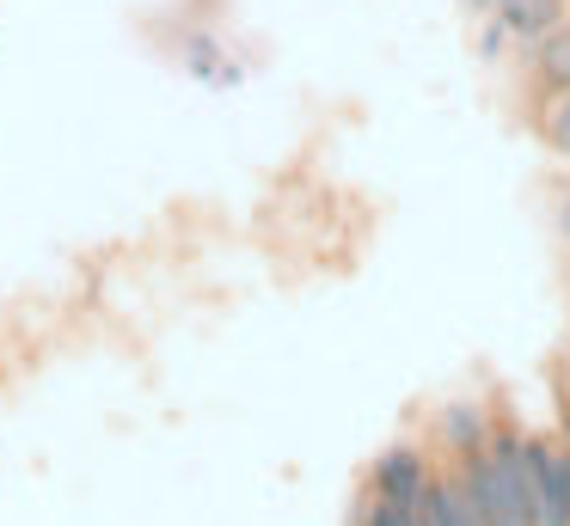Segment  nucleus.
<instances>
[{
  "label": "nucleus",
  "instance_id": "1",
  "mask_svg": "<svg viewBox=\"0 0 570 526\" xmlns=\"http://www.w3.org/2000/svg\"><path fill=\"white\" fill-rule=\"evenodd\" d=\"M460 484L479 502L484 526H540L533 520V472H528V440L503 435L484 453H460Z\"/></svg>",
  "mask_w": 570,
  "mask_h": 526
},
{
  "label": "nucleus",
  "instance_id": "2",
  "mask_svg": "<svg viewBox=\"0 0 570 526\" xmlns=\"http://www.w3.org/2000/svg\"><path fill=\"white\" fill-rule=\"evenodd\" d=\"M528 472H533V520L570 526V453L528 440Z\"/></svg>",
  "mask_w": 570,
  "mask_h": 526
},
{
  "label": "nucleus",
  "instance_id": "3",
  "mask_svg": "<svg viewBox=\"0 0 570 526\" xmlns=\"http://www.w3.org/2000/svg\"><path fill=\"white\" fill-rule=\"evenodd\" d=\"M417 526H484L479 502L466 496L460 477H430L423 484V502H417Z\"/></svg>",
  "mask_w": 570,
  "mask_h": 526
},
{
  "label": "nucleus",
  "instance_id": "4",
  "mask_svg": "<svg viewBox=\"0 0 570 526\" xmlns=\"http://www.w3.org/2000/svg\"><path fill=\"white\" fill-rule=\"evenodd\" d=\"M423 484H430V465H423L417 447H393L374 459V496H399V502H423Z\"/></svg>",
  "mask_w": 570,
  "mask_h": 526
},
{
  "label": "nucleus",
  "instance_id": "5",
  "mask_svg": "<svg viewBox=\"0 0 570 526\" xmlns=\"http://www.w3.org/2000/svg\"><path fill=\"white\" fill-rule=\"evenodd\" d=\"M497 12H503V31L546 37L558 19H564V0H497Z\"/></svg>",
  "mask_w": 570,
  "mask_h": 526
},
{
  "label": "nucleus",
  "instance_id": "6",
  "mask_svg": "<svg viewBox=\"0 0 570 526\" xmlns=\"http://www.w3.org/2000/svg\"><path fill=\"white\" fill-rule=\"evenodd\" d=\"M448 440H454V453H479L484 447V416L472 410V404H454V410L442 416Z\"/></svg>",
  "mask_w": 570,
  "mask_h": 526
},
{
  "label": "nucleus",
  "instance_id": "7",
  "mask_svg": "<svg viewBox=\"0 0 570 526\" xmlns=\"http://www.w3.org/2000/svg\"><path fill=\"white\" fill-rule=\"evenodd\" d=\"M540 68H546V80H552V86H570V24H552V31H546Z\"/></svg>",
  "mask_w": 570,
  "mask_h": 526
},
{
  "label": "nucleus",
  "instance_id": "8",
  "mask_svg": "<svg viewBox=\"0 0 570 526\" xmlns=\"http://www.w3.org/2000/svg\"><path fill=\"white\" fill-rule=\"evenodd\" d=\"M368 526H417V502H399V496H374Z\"/></svg>",
  "mask_w": 570,
  "mask_h": 526
},
{
  "label": "nucleus",
  "instance_id": "9",
  "mask_svg": "<svg viewBox=\"0 0 570 526\" xmlns=\"http://www.w3.org/2000/svg\"><path fill=\"white\" fill-rule=\"evenodd\" d=\"M546 135H552V147H564L570 153V98H558L552 117H546Z\"/></svg>",
  "mask_w": 570,
  "mask_h": 526
},
{
  "label": "nucleus",
  "instance_id": "10",
  "mask_svg": "<svg viewBox=\"0 0 570 526\" xmlns=\"http://www.w3.org/2000/svg\"><path fill=\"white\" fill-rule=\"evenodd\" d=\"M564 227H570V202H564Z\"/></svg>",
  "mask_w": 570,
  "mask_h": 526
},
{
  "label": "nucleus",
  "instance_id": "11",
  "mask_svg": "<svg viewBox=\"0 0 570 526\" xmlns=\"http://www.w3.org/2000/svg\"><path fill=\"white\" fill-rule=\"evenodd\" d=\"M564 428H570V416H564Z\"/></svg>",
  "mask_w": 570,
  "mask_h": 526
},
{
  "label": "nucleus",
  "instance_id": "12",
  "mask_svg": "<svg viewBox=\"0 0 570 526\" xmlns=\"http://www.w3.org/2000/svg\"><path fill=\"white\" fill-rule=\"evenodd\" d=\"M491 7H497V0H491Z\"/></svg>",
  "mask_w": 570,
  "mask_h": 526
}]
</instances>
